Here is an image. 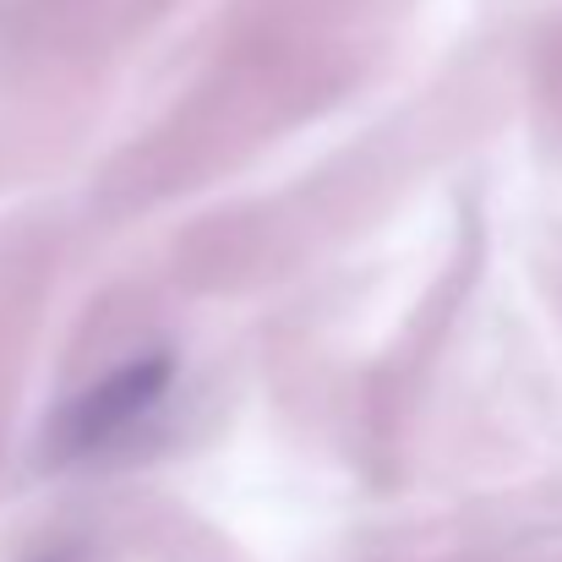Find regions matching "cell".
Listing matches in <instances>:
<instances>
[{
  "instance_id": "6da1fadb",
  "label": "cell",
  "mask_w": 562,
  "mask_h": 562,
  "mask_svg": "<svg viewBox=\"0 0 562 562\" xmlns=\"http://www.w3.org/2000/svg\"><path fill=\"white\" fill-rule=\"evenodd\" d=\"M165 382H170V361L165 356H143V361L110 372L99 387H88L82 398H71V409L60 415L66 448H99L104 437H115L121 426H132L137 415H148L159 404Z\"/></svg>"
}]
</instances>
